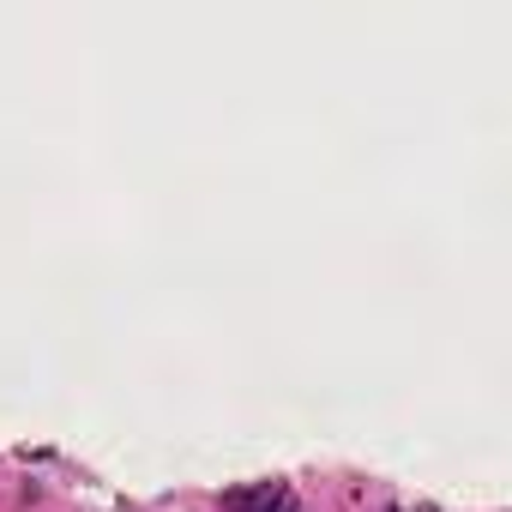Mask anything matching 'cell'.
Wrapping results in <instances>:
<instances>
[{
  "mask_svg": "<svg viewBox=\"0 0 512 512\" xmlns=\"http://www.w3.org/2000/svg\"><path fill=\"white\" fill-rule=\"evenodd\" d=\"M284 500H290V488H284V482H260V488L229 494V512H278Z\"/></svg>",
  "mask_w": 512,
  "mask_h": 512,
  "instance_id": "6da1fadb",
  "label": "cell"
},
{
  "mask_svg": "<svg viewBox=\"0 0 512 512\" xmlns=\"http://www.w3.org/2000/svg\"><path fill=\"white\" fill-rule=\"evenodd\" d=\"M278 512H302V506H296V500H284V506H278Z\"/></svg>",
  "mask_w": 512,
  "mask_h": 512,
  "instance_id": "7a4b0ae2",
  "label": "cell"
}]
</instances>
